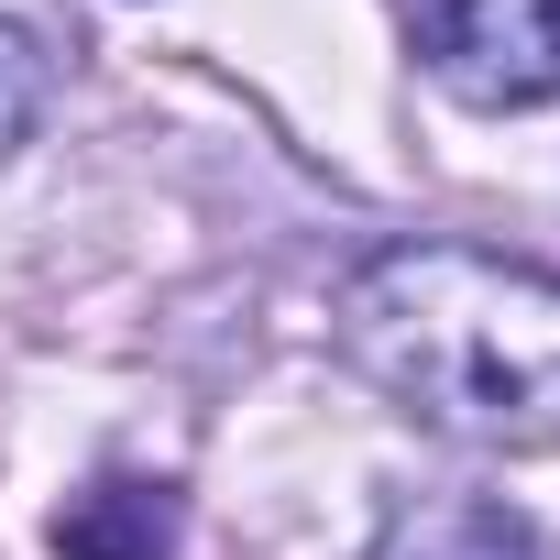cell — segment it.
Segmentation results:
<instances>
[{"label": "cell", "instance_id": "cell-3", "mask_svg": "<svg viewBox=\"0 0 560 560\" xmlns=\"http://www.w3.org/2000/svg\"><path fill=\"white\" fill-rule=\"evenodd\" d=\"M176 527H187V505H176V483H143V472H100L89 494H67L56 505V549L67 560H176Z\"/></svg>", "mask_w": 560, "mask_h": 560}, {"label": "cell", "instance_id": "cell-4", "mask_svg": "<svg viewBox=\"0 0 560 560\" xmlns=\"http://www.w3.org/2000/svg\"><path fill=\"white\" fill-rule=\"evenodd\" d=\"M374 560H538V538L494 494H440V505H407Z\"/></svg>", "mask_w": 560, "mask_h": 560}, {"label": "cell", "instance_id": "cell-5", "mask_svg": "<svg viewBox=\"0 0 560 560\" xmlns=\"http://www.w3.org/2000/svg\"><path fill=\"white\" fill-rule=\"evenodd\" d=\"M45 100H56V56H45V34H34V23H0V154L34 143Z\"/></svg>", "mask_w": 560, "mask_h": 560}, {"label": "cell", "instance_id": "cell-2", "mask_svg": "<svg viewBox=\"0 0 560 560\" xmlns=\"http://www.w3.org/2000/svg\"><path fill=\"white\" fill-rule=\"evenodd\" d=\"M418 56L472 110L560 100V0H418Z\"/></svg>", "mask_w": 560, "mask_h": 560}, {"label": "cell", "instance_id": "cell-1", "mask_svg": "<svg viewBox=\"0 0 560 560\" xmlns=\"http://www.w3.org/2000/svg\"><path fill=\"white\" fill-rule=\"evenodd\" d=\"M341 352L374 396L451 440H560V264L418 231L352 264Z\"/></svg>", "mask_w": 560, "mask_h": 560}]
</instances>
